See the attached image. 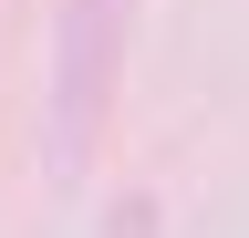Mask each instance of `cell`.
Listing matches in <instances>:
<instances>
[{
  "label": "cell",
  "instance_id": "6da1fadb",
  "mask_svg": "<svg viewBox=\"0 0 249 238\" xmlns=\"http://www.w3.org/2000/svg\"><path fill=\"white\" fill-rule=\"evenodd\" d=\"M124 42H135V0H62V32H52V135L62 156H83L114 114L124 83Z\"/></svg>",
  "mask_w": 249,
  "mask_h": 238
},
{
  "label": "cell",
  "instance_id": "7a4b0ae2",
  "mask_svg": "<svg viewBox=\"0 0 249 238\" xmlns=\"http://www.w3.org/2000/svg\"><path fill=\"white\" fill-rule=\"evenodd\" d=\"M104 238H156V197H145V187L114 197V207H104Z\"/></svg>",
  "mask_w": 249,
  "mask_h": 238
}]
</instances>
